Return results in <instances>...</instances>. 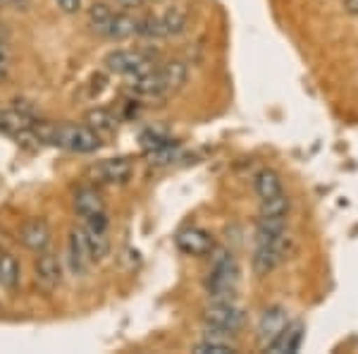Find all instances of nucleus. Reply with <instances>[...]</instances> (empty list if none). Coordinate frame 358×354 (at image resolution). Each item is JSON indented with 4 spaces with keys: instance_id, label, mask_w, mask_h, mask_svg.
<instances>
[{
    "instance_id": "nucleus-1",
    "label": "nucleus",
    "mask_w": 358,
    "mask_h": 354,
    "mask_svg": "<svg viewBox=\"0 0 358 354\" xmlns=\"http://www.w3.org/2000/svg\"><path fill=\"white\" fill-rule=\"evenodd\" d=\"M34 139L43 144L74 151V154H94L101 149V135H96L89 125H50V123H34Z\"/></svg>"
},
{
    "instance_id": "nucleus-2",
    "label": "nucleus",
    "mask_w": 358,
    "mask_h": 354,
    "mask_svg": "<svg viewBox=\"0 0 358 354\" xmlns=\"http://www.w3.org/2000/svg\"><path fill=\"white\" fill-rule=\"evenodd\" d=\"M210 268H208L206 290L213 299H232L239 285V264H236L234 254L227 249H213Z\"/></svg>"
},
{
    "instance_id": "nucleus-3",
    "label": "nucleus",
    "mask_w": 358,
    "mask_h": 354,
    "mask_svg": "<svg viewBox=\"0 0 358 354\" xmlns=\"http://www.w3.org/2000/svg\"><path fill=\"white\" fill-rule=\"evenodd\" d=\"M206 326L224 330L227 335H236L246 323V311L234 299H213L203 309Z\"/></svg>"
},
{
    "instance_id": "nucleus-4",
    "label": "nucleus",
    "mask_w": 358,
    "mask_h": 354,
    "mask_svg": "<svg viewBox=\"0 0 358 354\" xmlns=\"http://www.w3.org/2000/svg\"><path fill=\"white\" fill-rule=\"evenodd\" d=\"M103 65H106L108 72L131 79V77H141V74L151 72V69L155 67V62H153V57L148 53H143V50L120 48V50L108 53L106 60H103Z\"/></svg>"
},
{
    "instance_id": "nucleus-5",
    "label": "nucleus",
    "mask_w": 358,
    "mask_h": 354,
    "mask_svg": "<svg viewBox=\"0 0 358 354\" xmlns=\"http://www.w3.org/2000/svg\"><path fill=\"white\" fill-rule=\"evenodd\" d=\"M289 249H292V240L289 235L282 237V240H275V242H261V245H253V259H251V266H253V273L256 275H270L277 266H282L289 257Z\"/></svg>"
},
{
    "instance_id": "nucleus-6",
    "label": "nucleus",
    "mask_w": 358,
    "mask_h": 354,
    "mask_svg": "<svg viewBox=\"0 0 358 354\" xmlns=\"http://www.w3.org/2000/svg\"><path fill=\"white\" fill-rule=\"evenodd\" d=\"M134 175V161L120 156V158H106L98 161L86 170V177L94 184H127Z\"/></svg>"
},
{
    "instance_id": "nucleus-7",
    "label": "nucleus",
    "mask_w": 358,
    "mask_h": 354,
    "mask_svg": "<svg viewBox=\"0 0 358 354\" xmlns=\"http://www.w3.org/2000/svg\"><path fill=\"white\" fill-rule=\"evenodd\" d=\"M94 254H91V245H89V235H86V228L79 225V228L69 230V240H67V266L74 275H86L89 268L94 266Z\"/></svg>"
},
{
    "instance_id": "nucleus-8",
    "label": "nucleus",
    "mask_w": 358,
    "mask_h": 354,
    "mask_svg": "<svg viewBox=\"0 0 358 354\" xmlns=\"http://www.w3.org/2000/svg\"><path fill=\"white\" fill-rule=\"evenodd\" d=\"M62 275H65V264L50 249L41 252L36 261H34V280H36V285L48 290V292H53L55 287L62 285Z\"/></svg>"
},
{
    "instance_id": "nucleus-9",
    "label": "nucleus",
    "mask_w": 358,
    "mask_h": 354,
    "mask_svg": "<svg viewBox=\"0 0 358 354\" xmlns=\"http://www.w3.org/2000/svg\"><path fill=\"white\" fill-rule=\"evenodd\" d=\"M175 245L187 257H208L215 249V240L203 228H184L175 237Z\"/></svg>"
},
{
    "instance_id": "nucleus-10",
    "label": "nucleus",
    "mask_w": 358,
    "mask_h": 354,
    "mask_svg": "<svg viewBox=\"0 0 358 354\" xmlns=\"http://www.w3.org/2000/svg\"><path fill=\"white\" fill-rule=\"evenodd\" d=\"M20 242L29 252L41 254L53 245V230H50V225L43 218H31L20 228Z\"/></svg>"
},
{
    "instance_id": "nucleus-11",
    "label": "nucleus",
    "mask_w": 358,
    "mask_h": 354,
    "mask_svg": "<svg viewBox=\"0 0 358 354\" xmlns=\"http://www.w3.org/2000/svg\"><path fill=\"white\" fill-rule=\"evenodd\" d=\"M287 323H289L287 309H282V306H270V309H265L256 326V335H258V340H261V345L265 347L268 342H273L277 335L287 328Z\"/></svg>"
},
{
    "instance_id": "nucleus-12",
    "label": "nucleus",
    "mask_w": 358,
    "mask_h": 354,
    "mask_svg": "<svg viewBox=\"0 0 358 354\" xmlns=\"http://www.w3.org/2000/svg\"><path fill=\"white\" fill-rule=\"evenodd\" d=\"M72 208L79 218L86 220L91 216H98V213H106V201H103V196L98 194V189L94 187V182H91V184H84V187H79L74 191Z\"/></svg>"
},
{
    "instance_id": "nucleus-13",
    "label": "nucleus",
    "mask_w": 358,
    "mask_h": 354,
    "mask_svg": "<svg viewBox=\"0 0 358 354\" xmlns=\"http://www.w3.org/2000/svg\"><path fill=\"white\" fill-rule=\"evenodd\" d=\"M101 36L110 39V41H124V39L138 36V17L122 13V10H115L106 29L101 32Z\"/></svg>"
},
{
    "instance_id": "nucleus-14",
    "label": "nucleus",
    "mask_w": 358,
    "mask_h": 354,
    "mask_svg": "<svg viewBox=\"0 0 358 354\" xmlns=\"http://www.w3.org/2000/svg\"><path fill=\"white\" fill-rule=\"evenodd\" d=\"M158 77H160V84H163L165 96H172L187 84L189 67H187V62H182V60H170L158 67Z\"/></svg>"
},
{
    "instance_id": "nucleus-15",
    "label": "nucleus",
    "mask_w": 358,
    "mask_h": 354,
    "mask_svg": "<svg viewBox=\"0 0 358 354\" xmlns=\"http://www.w3.org/2000/svg\"><path fill=\"white\" fill-rule=\"evenodd\" d=\"M303 342V326L301 323H287V328L282 330L280 335L265 345V350L273 352V354H282V352H299Z\"/></svg>"
},
{
    "instance_id": "nucleus-16",
    "label": "nucleus",
    "mask_w": 358,
    "mask_h": 354,
    "mask_svg": "<svg viewBox=\"0 0 358 354\" xmlns=\"http://www.w3.org/2000/svg\"><path fill=\"white\" fill-rule=\"evenodd\" d=\"M253 189H256V194H258V199H261V201L285 191L280 175H277L275 170H270V168H263L261 172H256V177H253Z\"/></svg>"
},
{
    "instance_id": "nucleus-17",
    "label": "nucleus",
    "mask_w": 358,
    "mask_h": 354,
    "mask_svg": "<svg viewBox=\"0 0 358 354\" xmlns=\"http://www.w3.org/2000/svg\"><path fill=\"white\" fill-rule=\"evenodd\" d=\"M22 280V266L15 254H0V287L13 292Z\"/></svg>"
},
{
    "instance_id": "nucleus-18",
    "label": "nucleus",
    "mask_w": 358,
    "mask_h": 354,
    "mask_svg": "<svg viewBox=\"0 0 358 354\" xmlns=\"http://www.w3.org/2000/svg\"><path fill=\"white\" fill-rule=\"evenodd\" d=\"M86 125H89L96 135H110V132L117 130V118H115V113L108 108H94L86 113Z\"/></svg>"
},
{
    "instance_id": "nucleus-19",
    "label": "nucleus",
    "mask_w": 358,
    "mask_h": 354,
    "mask_svg": "<svg viewBox=\"0 0 358 354\" xmlns=\"http://www.w3.org/2000/svg\"><path fill=\"white\" fill-rule=\"evenodd\" d=\"M289 208H292L289 196L282 191V194L270 196V199L261 201V218H287Z\"/></svg>"
},
{
    "instance_id": "nucleus-20",
    "label": "nucleus",
    "mask_w": 358,
    "mask_h": 354,
    "mask_svg": "<svg viewBox=\"0 0 358 354\" xmlns=\"http://www.w3.org/2000/svg\"><path fill=\"white\" fill-rule=\"evenodd\" d=\"M113 13H115V8H113V5H108V3H94L89 8V15H86V20H89V27L94 29L98 36H101V32L106 29L108 20L113 17Z\"/></svg>"
},
{
    "instance_id": "nucleus-21",
    "label": "nucleus",
    "mask_w": 358,
    "mask_h": 354,
    "mask_svg": "<svg viewBox=\"0 0 358 354\" xmlns=\"http://www.w3.org/2000/svg\"><path fill=\"white\" fill-rule=\"evenodd\" d=\"M194 352L199 354H224V352H234V345L229 340L222 338H203L201 342L194 345Z\"/></svg>"
},
{
    "instance_id": "nucleus-22",
    "label": "nucleus",
    "mask_w": 358,
    "mask_h": 354,
    "mask_svg": "<svg viewBox=\"0 0 358 354\" xmlns=\"http://www.w3.org/2000/svg\"><path fill=\"white\" fill-rule=\"evenodd\" d=\"M10 60H13V55H10V46H8V41H5L3 36H0V82L8 77Z\"/></svg>"
},
{
    "instance_id": "nucleus-23",
    "label": "nucleus",
    "mask_w": 358,
    "mask_h": 354,
    "mask_svg": "<svg viewBox=\"0 0 358 354\" xmlns=\"http://www.w3.org/2000/svg\"><path fill=\"white\" fill-rule=\"evenodd\" d=\"M55 3H57V8H60L62 13L74 15V13H79V10H82L84 0H55Z\"/></svg>"
},
{
    "instance_id": "nucleus-24",
    "label": "nucleus",
    "mask_w": 358,
    "mask_h": 354,
    "mask_svg": "<svg viewBox=\"0 0 358 354\" xmlns=\"http://www.w3.org/2000/svg\"><path fill=\"white\" fill-rule=\"evenodd\" d=\"M344 10L349 15H358V0H344Z\"/></svg>"
},
{
    "instance_id": "nucleus-25",
    "label": "nucleus",
    "mask_w": 358,
    "mask_h": 354,
    "mask_svg": "<svg viewBox=\"0 0 358 354\" xmlns=\"http://www.w3.org/2000/svg\"><path fill=\"white\" fill-rule=\"evenodd\" d=\"M115 3H120V5H124V8H141L146 0H115Z\"/></svg>"
},
{
    "instance_id": "nucleus-26",
    "label": "nucleus",
    "mask_w": 358,
    "mask_h": 354,
    "mask_svg": "<svg viewBox=\"0 0 358 354\" xmlns=\"http://www.w3.org/2000/svg\"><path fill=\"white\" fill-rule=\"evenodd\" d=\"M10 3H13V5H15V8H17V10H27V8H29V5H31V3H34V0H10Z\"/></svg>"
},
{
    "instance_id": "nucleus-27",
    "label": "nucleus",
    "mask_w": 358,
    "mask_h": 354,
    "mask_svg": "<svg viewBox=\"0 0 358 354\" xmlns=\"http://www.w3.org/2000/svg\"><path fill=\"white\" fill-rule=\"evenodd\" d=\"M0 3H3V0H0Z\"/></svg>"
}]
</instances>
